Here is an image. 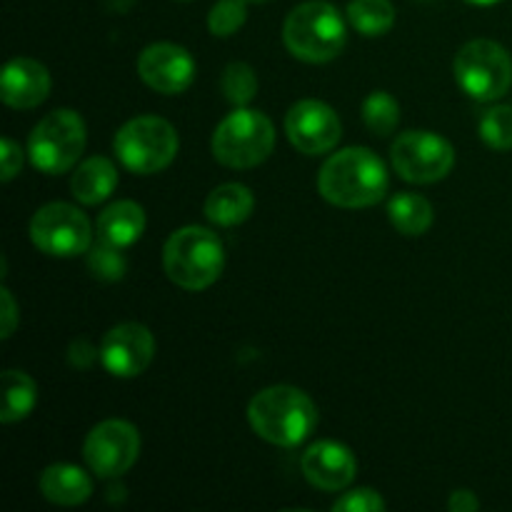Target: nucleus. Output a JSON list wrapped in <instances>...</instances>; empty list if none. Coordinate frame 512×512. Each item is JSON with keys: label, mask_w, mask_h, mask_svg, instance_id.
I'll list each match as a JSON object with an SVG mask.
<instances>
[{"label": "nucleus", "mask_w": 512, "mask_h": 512, "mask_svg": "<svg viewBox=\"0 0 512 512\" xmlns=\"http://www.w3.org/2000/svg\"><path fill=\"white\" fill-rule=\"evenodd\" d=\"M50 93V73L33 58H13L0 75V98L8 108H38Z\"/></svg>", "instance_id": "16"}, {"label": "nucleus", "mask_w": 512, "mask_h": 512, "mask_svg": "<svg viewBox=\"0 0 512 512\" xmlns=\"http://www.w3.org/2000/svg\"><path fill=\"white\" fill-rule=\"evenodd\" d=\"M155 355V338L145 325L120 323L100 343V363L113 378H138Z\"/></svg>", "instance_id": "13"}, {"label": "nucleus", "mask_w": 512, "mask_h": 512, "mask_svg": "<svg viewBox=\"0 0 512 512\" xmlns=\"http://www.w3.org/2000/svg\"><path fill=\"white\" fill-rule=\"evenodd\" d=\"M248 423L265 443L295 448L305 443L318 425V408L300 388L270 385L250 400Z\"/></svg>", "instance_id": "2"}, {"label": "nucleus", "mask_w": 512, "mask_h": 512, "mask_svg": "<svg viewBox=\"0 0 512 512\" xmlns=\"http://www.w3.org/2000/svg\"><path fill=\"white\" fill-rule=\"evenodd\" d=\"M115 155L135 175H153L168 168L180 148L173 125L158 115H140L128 120L115 133Z\"/></svg>", "instance_id": "6"}, {"label": "nucleus", "mask_w": 512, "mask_h": 512, "mask_svg": "<svg viewBox=\"0 0 512 512\" xmlns=\"http://www.w3.org/2000/svg\"><path fill=\"white\" fill-rule=\"evenodd\" d=\"M480 138L493 150H512V105H493L480 118Z\"/></svg>", "instance_id": "27"}, {"label": "nucleus", "mask_w": 512, "mask_h": 512, "mask_svg": "<svg viewBox=\"0 0 512 512\" xmlns=\"http://www.w3.org/2000/svg\"><path fill=\"white\" fill-rule=\"evenodd\" d=\"M465 3H470V5H495V3H500V0H465Z\"/></svg>", "instance_id": "34"}, {"label": "nucleus", "mask_w": 512, "mask_h": 512, "mask_svg": "<svg viewBox=\"0 0 512 512\" xmlns=\"http://www.w3.org/2000/svg\"><path fill=\"white\" fill-rule=\"evenodd\" d=\"M138 75L155 93L180 95L193 83L195 60L183 45L153 43L138 55Z\"/></svg>", "instance_id": "14"}, {"label": "nucleus", "mask_w": 512, "mask_h": 512, "mask_svg": "<svg viewBox=\"0 0 512 512\" xmlns=\"http://www.w3.org/2000/svg\"><path fill=\"white\" fill-rule=\"evenodd\" d=\"M395 173L415 185H430L448 178L455 165V150L443 135L430 130H408L390 148Z\"/></svg>", "instance_id": "9"}, {"label": "nucleus", "mask_w": 512, "mask_h": 512, "mask_svg": "<svg viewBox=\"0 0 512 512\" xmlns=\"http://www.w3.org/2000/svg\"><path fill=\"white\" fill-rule=\"evenodd\" d=\"M345 15L350 25L368 38H380L395 25V5L390 0H350Z\"/></svg>", "instance_id": "23"}, {"label": "nucleus", "mask_w": 512, "mask_h": 512, "mask_svg": "<svg viewBox=\"0 0 512 512\" xmlns=\"http://www.w3.org/2000/svg\"><path fill=\"white\" fill-rule=\"evenodd\" d=\"M335 512H383L385 500L373 488H358L340 495L333 503Z\"/></svg>", "instance_id": "29"}, {"label": "nucleus", "mask_w": 512, "mask_h": 512, "mask_svg": "<svg viewBox=\"0 0 512 512\" xmlns=\"http://www.w3.org/2000/svg\"><path fill=\"white\" fill-rule=\"evenodd\" d=\"M275 148V125L260 110L238 108L213 133V158L233 170L265 163Z\"/></svg>", "instance_id": "5"}, {"label": "nucleus", "mask_w": 512, "mask_h": 512, "mask_svg": "<svg viewBox=\"0 0 512 512\" xmlns=\"http://www.w3.org/2000/svg\"><path fill=\"white\" fill-rule=\"evenodd\" d=\"M363 123L378 138L395 133L400 123V103L388 90H373L363 100Z\"/></svg>", "instance_id": "24"}, {"label": "nucleus", "mask_w": 512, "mask_h": 512, "mask_svg": "<svg viewBox=\"0 0 512 512\" xmlns=\"http://www.w3.org/2000/svg\"><path fill=\"white\" fill-rule=\"evenodd\" d=\"M95 358H100V350H95L88 340H75L68 350V360L70 365L80 370H88L90 365L95 363Z\"/></svg>", "instance_id": "32"}, {"label": "nucleus", "mask_w": 512, "mask_h": 512, "mask_svg": "<svg viewBox=\"0 0 512 512\" xmlns=\"http://www.w3.org/2000/svg\"><path fill=\"white\" fill-rule=\"evenodd\" d=\"M145 210L135 200H118L98 215V235L105 243L128 248L143 235Z\"/></svg>", "instance_id": "19"}, {"label": "nucleus", "mask_w": 512, "mask_h": 512, "mask_svg": "<svg viewBox=\"0 0 512 512\" xmlns=\"http://www.w3.org/2000/svg\"><path fill=\"white\" fill-rule=\"evenodd\" d=\"M255 208V198L250 188L240 183L218 185L213 193L205 198V218L220 228H233L245 223Z\"/></svg>", "instance_id": "20"}, {"label": "nucleus", "mask_w": 512, "mask_h": 512, "mask_svg": "<svg viewBox=\"0 0 512 512\" xmlns=\"http://www.w3.org/2000/svg\"><path fill=\"white\" fill-rule=\"evenodd\" d=\"M388 215L395 230L403 235H410V238L425 235L430 230V225H433V205L420 193L393 195V200L388 203Z\"/></svg>", "instance_id": "21"}, {"label": "nucleus", "mask_w": 512, "mask_h": 512, "mask_svg": "<svg viewBox=\"0 0 512 512\" xmlns=\"http://www.w3.org/2000/svg\"><path fill=\"white\" fill-rule=\"evenodd\" d=\"M300 470L313 488L325 493H340L348 488L358 473V460L353 450L335 440H320L310 445L300 458Z\"/></svg>", "instance_id": "15"}, {"label": "nucleus", "mask_w": 512, "mask_h": 512, "mask_svg": "<svg viewBox=\"0 0 512 512\" xmlns=\"http://www.w3.org/2000/svg\"><path fill=\"white\" fill-rule=\"evenodd\" d=\"M345 38L348 30L343 15L323 0H310L293 8L283 25L285 48L303 63H328L338 58L345 48Z\"/></svg>", "instance_id": "4"}, {"label": "nucleus", "mask_w": 512, "mask_h": 512, "mask_svg": "<svg viewBox=\"0 0 512 512\" xmlns=\"http://www.w3.org/2000/svg\"><path fill=\"white\" fill-rule=\"evenodd\" d=\"M85 120L70 108L53 110L33 128L28 138L30 163L45 175H60L75 168L85 150Z\"/></svg>", "instance_id": "7"}, {"label": "nucleus", "mask_w": 512, "mask_h": 512, "mask_svg": "<svg viewBox=\"0 0 512 512\" xmlns=\"http://www.w3.org/2000/svg\"><path fill=\"white\" fill-rule=\"evenodd\" d=\"M18 325V303L8 288H0V338L8 340Z\"/></svg>", "instance_id": "31"}, {"label": "nucleus", "mask_w": 512, "mask_h": 512, "mask_svg": "<svg viewBox=\"0 0 512 512\" xmlns=\"http://www.w3.org/2000/svg\"><path fill=\"white\" fill-rule=\"evenodd\" d=\"M140 455V433L128 420H103L88 433L83 458L98 478H120Z\"/></svg>", "instance_id": "11"}, {"label": "nucleus", "mask_w": 512, "mask_h": 512, "mask_svg": "<svg viewBox=\"0 0 512 512\" xmlns=\"http://www.w3.org/2000/svg\"><path fill=\"white\" fill-rule=\"evenodd\" d=\"M115 188H118V168L113 165V160L103 158V155L83 160L70 178V190H73L75 200L83 205L103 203L115 193Z\"/></svg>", "instance_id": "18"}, {"label": "nucleus", "mask_w": 512, "mask_h": 512, "mask_svg": "<svg viewBox=\"0 0 512 512\" xmlns=\"http://www.w3.org/2000/svg\"><path fill=\"white\" fill-rule=\"evenodd\" d=\"M455 80L480 103H495L512 85V58L500 43L478 38L465 43L455 55Z\"/></svg>", "instance_id": "8"}, {"label": "nucleus", "mask_w": 512, "mask_h": 512, "mask_svg": "<svg viewBox=\"0 0 512 512\" xmlns=\"http://www.w3.org/2000/svg\"><path fill=\"white\" fill-rule=\"evenodd\" d=\"M38 403V385L23 370H5L3 373V408L0 423L10 425L25 420Z\"/></svg>", "instance_id": "22"}, {"label": "nucleus", "mask_w": 512, "mask_h": 512, "mask_svg": "<svg viewBox=\"0 0 512 512\" xmlns=\"http://www.w3.org/2000/svg\"><path fill=\"white\" fill-rule=\"evenodd\" d=\"M388 168L370 148L333 153L318 173V190L330 205L348 210L373 208L388 193Z\"/></svg>", "instance_id": "1"}, {"label": "nucleus", "mask_w": 512, "mask_h": 512, "mask_svg": "<svg viewBox=\"0 0 512 512\" xmlns=\"http://www.w3.org/2000/svg\"><path fill=\"white\" fill-rule=\"evenodd\" d=\"M38 488L43 498L50 500L53 505L75 508V505H83L93 495V480L78 465L55 463L43 470Z\"/></svg>", "instance_id": "17"}, {"label": "nucleus", "mask_w": 512, "mask_h": 512, "mask_svg": "<svg viewBox=\"0 0 512 512\" xmlns=\"http://www.w3.org/2000/svg\"><path fill=\"white\" fill-rule=\"evenodd\" d=\"M245 3H253V5H263V3H270V0H245Z\"/></svg>", "instance_id": "35"}, {"label": "nucleus", "mask_w": 512, "mask_h": 512, "mask_svg": "<svg viewBox=\"0 0 512 512\" xmlns=\"http://www.w3.org/2000/svg\"><path fill=\"white\" fill-rule=\"evenodd\" d=\"M165 275L178 288L198 293L210 288L225 268V250L218 235L203 225L175 230L163 248Z\"/></svg>", "instance_id": "3"}, {"label": "nucleus", "mask_w": 512, "mask_h": 512, "mask_svg": "<svg viewBox=\"0 0 512 512\" xmlns=\"http://www.w3.org/2000/svg\"><path fill=\"white\" fill-rule=\"evenodd\" d=\"M285 135L300 153L325 155L343 138V123L323 100H298L285 115Z\"/></svg>", "instance_id": "12"}, {"label": "nucleus", "mask_w": 512, "mask_h": 512, "mask_svg": "<svg viewBox=\"0 0 512 512\" xmlns=\"http://www.w3.org/2000/svg\"><path fill=\"white\" fill-rule=\"evenodd\" d=\"M30 240L50 258H78L93 245L90 220L70 203H48L30 220Z\"/></svg>", "instance_id": "10"}, {"label": "nucleus", "mask_w": 512, "mask_h": 512, "mask_svg": "<svg viewBox=\"0 0 512 512\" xmlns=\"http://www.w3.org/2000/svg\"><path fill=\"white\" fill-rule=\"evenodd\" d=\"M245 0H218L208 13V30L215 38H230L248 20Z\"/></svg>", "instance_id": "28"}, {"label": "nucleus", "mask_w": 512, "mask_h": 512, "mask_svg": "<svg viewBox=\"0 0 512 512\" xmlns=\"http://www.w3.org/2000/svg\"><path fill=\"white\" fill-rule=\"evenodd\" d=\"M85 263H88L90 275L100 283H118L123 280L125 270H128V260H125L123 248L113 243H105L98 240L95 245H90L88 255H85Z\"/></svg>", "instance_id": "25"}, {"label": "nucleus", "mask_w": 512, "mask_h": 512, "mask_svg": "<svg viewBox=\"0 0 512 512\" xmlns=\"http://www.w3.org/2000/svg\"><path fill=\"white\" fill-rule=\"evenodd\" d=\"M448 508L450 512H475L480 510V500L475 498L473 490H455L450 493Z\"/></svg>", "instance_id": "33"}, {"label": "nucleus", "mask_w": 512, "mask_h": 512, "mask_svg": "<svg viewBox=\"0 0 512 512\" xmlns=\"http://www.w3.org/2000/svg\"><path fill=\"white\" fill-rule=\"evenodd\" d=\"M20 168H23V150H20V145L13 138L5 135L0 140V180L10 183L20 173Z\"/></svg>", "instance_id": "30"}, {"label": "nucleus", "mask_w": 512, "mask_h": 512, "mask_svg": "<svg viewBox=\"0 0 512 512\" xmlns=\"http://www.w3.org/2000/svg\"><path fill=\"white\" fill-rule=\"evenodd\" d=\"M220 88L228 103H233L235 108H245L258 93V75L248 63H230L223 70Z\"/></svg>", "instance_id": "26"}]
</instances>
